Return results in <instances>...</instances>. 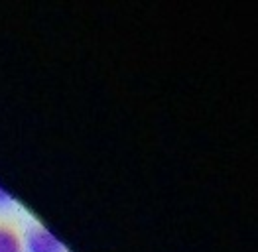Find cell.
<instances>
[{"instance_id": "cell-2", "label": "cell", "mask_w": 258, "mask_h": 252, "mask_svg": "<svg viewBox=\"0 0 258 252\" xmlns=\"http://www.w3.org/2000/svg\"><path fill=\"white\" fill-rule=\"evenodd\" d=\"M0 252H24L20 232L8 223H0Z\"/></svg>"}, {"instance_id": "cell-3", "label": "cell", "mask_w": 258, "mask_h": 252, "mask_svg": "<svg viewBox=\"0 0 258 252\" xmlns=\"http://www.w3.org/2000/svg\"><path fill=\"white\" fill-rule=\"evenodd\" d=\"M8 203H12V195L8 193V189H4L0 185V207H6Z\"/></svg>"}, {"instance_id": "cell-1", "label": "cell", "mask_w": 258, "mask_h": 252, "mask_svg": "<svg viewBox=\"0 0 258 252\" xmlns=\"http://www.w3.org/2000/svg\"><path fill=\"white\" fill-rule=\"evenodd\" d=\"M24 252H65L61 238L40 223L32 225L22 236Z\"/></svg>"}]
</instances>
